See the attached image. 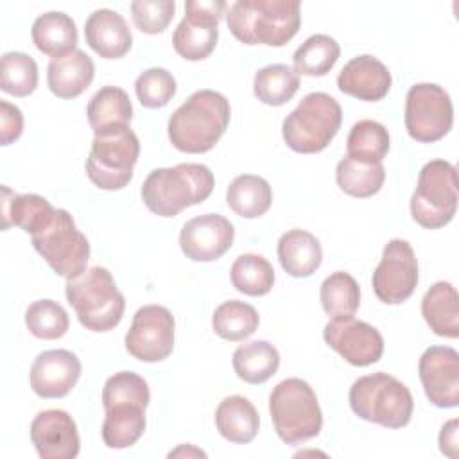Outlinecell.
Listing matches in <instances>:
<instances>
[{"label":"cell","mask_w":459,"mask_h":459,"mask_svg":"<svg viewBox=\"0 0 459 459\" xmlns=\"http://www.w3.org/2000/svg\"><path fill=\"white\" fill-rule=\"evenodd\" d=\"M151 402L147 382L133 371L111 375L102 387L106 418L102 439L109 448L133 446L145 430V409Z\"/></svg>","instance_id":"6da1fadb"},{"label":"cell","mask_w":459,"mask_h":459,"mask_svg":"<svg viewBox=\"0 0 459 459\" xmlns=\"http://www.w3.org/2000/svg\"><path fill=\"white\" fill-rule=\"evenodd\" d=\"M230 117L231 108L222 93L197 90L170 115L169 140L181 152H208L226 133Z\"/></svg>","instance_id":"7a4b0ae2"},{"label":"cell","mask_w":459,"mask_h":459,"mask_svg":"<svg viewBox=\"0 0 459 459\" xmlns=\"http://www.w3.org/2000/svg\"><path fill=\"white\" fill-rule=\"evenodd\" d=\"M298 0H237L226 9L231 34L246 45L283 47L301 25Z\"/></svg>","instance_id":"3957f363"},{"label":"cell","mask_w":459,"mask_h":459,"mask_svg":"<svg viewBox=\"0 0 459 459\" xmlns=\"http://www.w3.org/2000/svg\"><path fill=\"white\" fill-rule=\"evenodd\" d=\"M213 185V172L206 165L179 163L151 170L142 185V199L154 215L176 217L181 210L206 201Z\"/></svg>","instance_id":"277c9868"},{"label":"cell","mask_w":459,"mask_h":459,"mask_svg":"<svg viewBox=\"0 0 459 459\" xmlns=\"http://www.w3.org/2000/svg\"><path fill=\"white\" fill-rule=\"evenodd\" d=\"M65 294L79 323L91 332L115 328L126 310V299L117 289L111 273L100 265H93L77 278L66 280Z\"/></svg>","instance_id":"5b68a950"},{"label":"cell","mask_w":459,"mask_h":459,"mask_svg":"<svg viewBox=\"0 0 459 459\" xmlns=\"http://www.w3.org/2000/svg\"><path fill=\"white\" fill-rule=\"evenodd\" d=\"M269 412L278 437L287 445H299L316 437L323 427V412L308 382L285 378L269 394Z\"/></svg>","instance_id":"8992f818"},{"label":"cell","mask_w":459,"mask_h":459,"mask_svg":"<svg viewBox=\"0 0 459 459\" xmlns=\"http://www.w3.org/2000/svg\"><path fill=\"white\" fill-rule=\"evenodd\" d=\"M350 407L366 421L387 429H402L411 421L414 400L403 382L378 371L364 375L351 384Z\"/></svg>","instance_id":"52a82bcc"},{"label":"cell","mask_w":459,"mask_h":459,"mask_svg":"<svg viewBox=\"0 0 459 459\" xmlns=\"http://www.w3.org/2000/svg\"><path fill=\"white\" fill-rule=\"evenodd\" d=\"M342 122L341 104L325 91L307 93L281 126V134L296 152L314 154L328 147Z\"/></svg>","instance_id":"ba28073f"},{"label":"cell","mask_w":459,"mask_h":459,"mask_svg":"<svg viewBox=\"0 0 459 459\" xmlns=\"http://www.w3.org/2000/svg\"><path fill=\"white\" fill-rule=\"evenodd\" d=\"M457 210V170L446 160H430L418 176L411 197L412 219L427 230L446 226Z\"/></svg>","instance_id":"9c48e42d"},{"label":"cell","mask_w":459,"mask_h":459,"mask_svg":"<svg viewBox=\"0 0 459 459\" xmlns=\"http://www.w3.org/2000/svg\"><path fill=\"white\" fill-rule=\"evenodd\" d=\"M30 240L34 249L57 276L72 280L86 271L90 242L86 235L77 230L74 217L66 210L56 208L52 219L39 231L30 235Z\"/></svg>","instance_id":"30bf717a"},{"label":"cell","mask_w":459,"mask_h":459,"mask_svg":"<svg viewBox=\"0 0 459 459\" xmlns=\"http://www.w3.org/2000/svg\"><path fill=\"white\" fill-rule=\"evenodd\" d=\"M138 156L140 142L131 127L99 134L86 158V174L102 190H120L131 181Z\"/></svg>","instance_id":"8fae6325"},{"label":"cell","mask_w":459,"mask_h":459,"mask_svg":"<svg viewBox=\"0 0 459 459\" xmlns=\"http://www.w3.org/2000/svg\"><path fill=\"white\" fill-rule=\"evenodd\" d=\"M454 124L450 95L434 82H418L405 97V127L412 140L430 143L441 140Z\"/></svg>","instance_id":"7c38bea8"},{"label":"cell","mask_w":459,"mask_h":459,"mask_svg":"<svg viewBox=\"0 0 459 459\" xmlns=\"http://www.w3.org/2000/svg\"><path fill=\"white\" fill-rule=\"evenodd\" d=\"M228 9L222 0H188L185 18L172 34L174 50L188 61L206 59L219 39V22Z\"/></svg>","instance_id":"4fadbf2b"},{"label":"cell","mask_w":459,"mask_h":459,"mask_svg":"<svg viewBox=\"0 0 459 459\" xmlns=\"http://www.w3.org/2000/svg\"><path fill=\"white\" fill-rule=\"evenodd\" d=\"M174 317L161 305H143L126 333V350L142 362L165 360L174 350Z\"/></svg>","instance_id":"5bb4252c"},{"label":"cell","mask_w":459,"mask_h":459,"mask_svg":"<svg viewBox=\"0 0 459 459\" xmlns=\"http://www.w3.org/2000/svg\"><path fill=\"white\" fill-rule=\"evenodd\" d=\"M371 281L382 303L398 305L409 299L418 285V260L412 246L402 238L389 240Z\"/></svg>","instance_id":"9a60e30c"},{"label":"cell","mask_w":459,"mask_h":459,"mask_svg":"<svg viewBox=\"0 0 459 459\" xmlns=\"http://www.w3.org/2000/svg\"><path fill=\"white\" fill-rule=\"evenodd\" d=\"M325 342L337 351L351 366H371L380 360L384 353L382 333L366 321L348 317H335L325 325Z\"/></svg>","instance_id":"2e32d148"},{"label":"cell","mask_w":459,"mask_h":459,"mask_svg":"<svg viewBox=\"0 0 459 459\" xmlns=\"http://www.w3.org/2000/svg\"><path fill=\"white\" fill-rule=\"evenodd\" d=\"M423 391L441 409L459 405V353L450 346L427 348L418 362Z\"/></svg>","instance_id":"e0dca14e"},{"label":"cell","mask_w":459,"mask_h":459,"mask_svg":"<svg viewBox=\"0 0 459 459\" xmlns=\"http://www.w3.org/2000/svg\"><path fill=\"white\" fill-rule=\"evenodd\" d=\"M235 228L219 213H203L181 228L179 247L194 262H212L221 258L233 244Z\"/></svg>","instance_id":"ac0fdd59"},{"label":"cell","mask_w":459,"mask_h":459,"mask_svg":"<svg viewBox=\"0 0 459 459\" xmlns=\"http://www.w3.org/2000/svg\"><path fill=\"white\" fill-rule=\"evenodd\" d=\"M30 441L41 459H74L81 446L74 418L61 409L36 414L30 423Z\"/></svg>","instance_id":"d6986e66"},{"label":"cell","mask_w":459,"mask_h":459,"mask_svg":"<svg viewBox=\"0 0 459 459\" xmlns=\"http://www.w3.org/2000/svg\"><path fill=\"white\" fill-rule=\"evenodd\" d=\"M81 377V360L68 350H47L30 366V387L41 398H63Z\"/></svg>","instance_id":"ffe728a7"},{"label":"cell","mask_w":459,"mask_h":459,"mask_svg":"<svg viewBox=\"0 0 459 459\" xmlns=\"http://www.w3.org/2000/svg\"><path fill=\"white\" fill-rule=\"evenodd\" d=\"M391 72L375 56L362 54L350 59L337 75V88L359 100H382L391 90Z\"/></svg>","instance_id":"44dd1931"},{"label":"cell","mask_w":459,"mask_h":459,"mask_svg":"<svg viewBox=\"0 0 459 459\" xmlns=\"http://www.w3.org/2000/svg\"><path fill=\"white\" fill-rule=\"evenodd\" d=\"M84 38L90 48L104 59H118L133 45V34L124 16L113 9L93 11L84 23Z\"/></svg>","instance_id":"7402d4cb"},{"label":"cell","mask_w":459,"mask_h":459,"mask_svg":"<svg viewBox=\"0 0 459 459\" xmlns=\"http://www.w3.org/2000/svg\"><path fill=\"white\" fill-rule=\"evenodd\" d=\"M93 75L95 65L81 48L59 57H52L47 68L48 88L59 99L79 97L91 84Z\"/></svg>","instance_id":"603a6c76"},{"label":"cell","mask_w":459,"mask_h":459,"mask_svg":"<svg viewBox=\"0 0 459 459\" xmlns=\"http://www.w3.org/2000/svg\"><path fill=\"white\" fill-rule=\"evenodd\" d=\"M86 115L95 136L108 134L129 127L133 118V104L126 90L118 86H102L90 99Z\"/></svg>","instance_id":"cb8c5ba5"},{"label":"cell","mask_w":459,"mask_h":459,"mask_svg":"<svg viewBox=\"0 0 459 459\" xmlns=\"http://www.w3.org/2000/svg\"><path fill=\"white\" fill-rule=\"evenodd\" d=\"M54 212L56 208L38 194H14L11 188L2 186V230L18 226L34 235L52 219Z\"/></svg>","instance_id":"d4e9b609"},{"label":"cell","mask_w":459,"mask_h":459,"mask_svg":"<svg viewBox=\"0 0 459 459\" xmlns=\"http://www.w3.org/2000/svg\"><path fill=\"white\" fill-rule=\"evenodd\" d=\"M278 260L287 274L307 278L319 269L323 249L310 231L289 230L278 240Z\"/></svg>","instance_id":"484cf974"},{"label":"cell","mask_w":459,"mask_h":459,"mask_svg":"<svg viewBox=\"0 0 459 459\" xmlns=\"http://www.w3.org/2000/svg\"><path fill=\"white\" fill-rule=\"evenodd\" d=\"M421 316L436 335L455 339L459 335L455 287L448 281H436L421 299Z\"/></svg>","instance_id":"4316f807"},{"label":"cell","mask_w":459,"mask_h":459,"mask_svg":"<svg viewBox=\"0 0 459 459\" xmlns=\"http://www.w3.org/2000/svg\"><path fill=\"white\" fill-rule=\"evenodd\" d=\"M215 425L219 434L230 443L246 445L256 437L260 418L255 405L240 396H226L215 411Z\"/></svg>","instance_id":"83f0119b"},{"label":"cell","mask_w":459,"mask_h":459,"mask_svg":"<svg viewBox=\"0 0 459 459\" xmlns=\"http://www.w3.org/2000/svg\"><path fill=\"white\" fill-rule=\"evenodd\" d=\"M30 34L36 48L50 57L70 54L77 45V27L74 20L61 11L39 14L32 23Z\"/></svg>","instance_id":"f1b7e54d"},{"label":"cell","mask_w":459,"mask_h":459,"mask_svg":"<svg viewBox=\"0 0 459 459\" xmlns=\"http://www.w3.org/2000/svg\"><path fill=\"white\" fill-rule=\"evenodd\" d=\"M226 203L238 217L256 219L271 208L273 188L260 176L240 174L230 183Z\"/></svg>","instance_id":"f546056e"},{"label":"cell","mask_w":459,"mask_h":459,"mask_svg":"<svg viewBox=\"0 0 459 459\" xmlns=\"http://www.w3.org/2000/svg\"><path fill=\"white\" fill-rule=\"evenodd\" d=\"M233 369L247 384L267 382L280 368V353L267 341H251L233 351Z\"/></svg>","instance_id":"4dcf8cb0"},{"label":"cell","mask_w":459,"mask_h":459,"mask_svg":"<svg viewBox=\"0 0 459 459\" xmlns=\"http://www.w3.org/2000/svg\"><path fill=\"white\" fill-rule=\"evenodd\" d=\"M385 179V169L382 163H368L350 156H344L335 169V181L339 188L351 197L375 195Z\"/></svg>","instance_id":"1f68e13d"},{"label":"cell","mask_w":459,"mask_h":459,"mask_svg":"<svg viewBox=\"0 0 459 459\" xmlns=\"http://www.w3.org/2000/svg\"><path fill=\"white\" fill-rule=\"evenodd\" d=\"M341 56L339 43L328 34H314L307 38L294 52V70L298 75L321 77L326 75Z\"/></svg>","instance_id":"d6a6232c"},{"label":"cell","mask_w":459,"mask_h":459,"mask_svg":"<svg viewBox=\"0 0 459 459\" xmlns=\"http://www.w3.org/2000/svg\"><path fill=\"white\" fill-rule=\"evenodd\" d=\"M258 325H260V316L256 308L238 299H230L221 303L212 316V326L215 333L221 339L231 341V342L247 339L256 332Z\"/></svg>","instance_id":"836d02e7"},{"label":"cell","mask_w":459,"mask_h":459,"mask_svg":"<svg viewBox=\"0 0 459 459\" xmlns=\"http://www.w3.org/2000/svg\"><path fill=\"white\" fill-rule=\"evenodd\" d=\"M299 88V75L287 65H267L255 74V97L267 106H281L289 102Z\"/></svg>","instance_id":"e575fe53"},{"label":"cell","mask_w":459,"mask_h":459,"mask_svg":"<svg viewBox=\"0 0 459 459\" xmlns=\"http://www.w3.org/2000/svg\"><path fill=\"white\" fill-rule=\"evenodd\" d=\"M391 140L387 129L377 120H359L351 126L348 140H346V156L368 161V163H382L389 151Z\"/></svg>","instance_id":"d590c367"},{"label":"cell","mask_w":459,"mask_h":459,"mask_svg":"<svg viewBox=\"0 0 459 459\" xmlns=\"http://www.w3.org/2000/svg\"><path fill=\"white\" fill-rule=\"evenodd\" d=\"M323 310L332 317H348L359 310L360 289L355 278L344 271H335L326 276L319 289Z\"/></svg>","instance_id":"8d00e7d4"},{"label":"cell","mask_w":459,"mask_h":459,"mask_svg":"<svg viewBox=\"0 0 459 459\" xmlns=\"http://www.w3.org/2000/svg\"><path fill=\"white\" fill-rule=\"evenodd\" d=\"M233 287L247 296H264L274 285V269L267 258L244 253L235 258L230 269Z\"/></svg>","instance_id":"74e56055"},{"label":"cell","mask_w":459,"mask_h":459,"mask_svg":"<svg viewBox=\"0 0 459 459\" xmlns=\"http://www.w3.org/2000/svg\"><path fill=\"white\" fill-rule=\"evenodd\" d=\"M38 86V65L25 52H5L0 59V88L14 97H27Z\"/></svg>","instance_id":"f35d334b"},{"label":"cell","mask_w":459,"mask_h":459,"mask_svg":"<svg viewBox=\"0 0 459 459\" xmlns=\"http://www.w3.org/2000/svg\"><path fill=\"white\" fill-rule=\"evenodd\" d=\"M27 330L45 341L59 339L68 332L70 319L66 310L54 299H38L25 310Z\"/></svg>","instance_id":"ab89813d"},{"label":"cell","mask_w":459,"mask_h":459,"mask_svg":"<svg viewBox=\"0 0 459 459\" xmlns=\"http://www.w3.org/2000/svg\"><path fill=\"white\" fill-rule=\"evenodd\" d=\"M134 91L142 106L151 109L163 108L176 93V79L169 70L154 66L136 77Z\"/></svg>","instance_id":"60d3db41"},{"label":"cell","mask_w":459,"mask_h":459,"mask_svg":"<svg viewBox=\"0 0 459 459\" xmlns=\"http://www.w3.org/2000/svg\"><path fill=\"white\" fill-rule=\"evenodd\" d=\"M174 0H134L131 2L133 23L145 34L163 32L174 18Z\"/></svg>","instance_id":"b9f144b4"},{"label":"cell","mask_w":459,"mask_h":459,"mask_svg":"<svg viewBox=\"0 0 459 459\" xmlns=\"http://www.w3.org/2000/svg\"><path fill=\"white\" fill-rule=\"evenodd\" d=\"M23 115L18 106L0 100V143L9 145L22 136Z\"/></svg>","instance_id":"7bdbcfd3"},{"label":"cell","mask_w":459,"mask_h":459,"mask_svg":"<svg viewBox=\"0 0 459 459\" xmlns=\"http://www.w3.org/2000/svg\"><path fill=\"white\" fill-rule=\"evenodd\" d=\"M457 418L446 421L439 432V450L448 457H457Z\"/></svg>","instance_id":"ee69618b"},{"label":"cell","mask_w":459,"mask_h":459,"mask_svg":"<svg viewBox=\"0 0 459 459\" xmlns=\"http://www.w3.org/2000/svg\"><path fill=\"white\" fill-rule=\"evenodd\" d=\"M181 454H183V455H185V454H186V455H190V454H192V455H201V457H204V455H206V454H204V452H203V450H197V448H192V446H190V445H188V446H185V445H181V446H179V448H176V450H172V452H170V454H169V457H172V455H181Z\"/></svg>","instance_id":"f6af8a7d"}]
</instances>
